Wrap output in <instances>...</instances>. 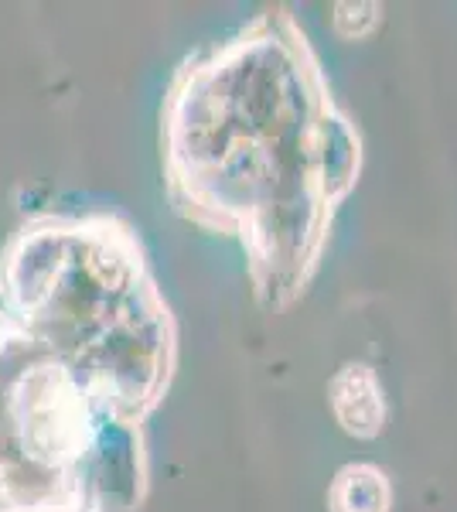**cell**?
<instances>
[{
	"label": "cell",
	"mask_w": 457,
	"mask_h": 512,
	"mask_svg": "<svg viewBox=\"0 0 457 512\" xmlns=\"http://www.w3.org/2000/svg\"><path fill=\"white\" fill-rule=\"evenodd\" d=\"M331 512H389V482L372 465H348L328 495Z\"/></svg>",
	"instance_id": "obj_2"
},
{
	"label": "cell",
	"mask_w": 457,
	"mask_h": 512,
	"mask_svg": "<svg viewBox=\"0 0 457 512\" xmlns=\"http://www.w3.org/2000/svg\"><path fill=\"white\" fill-rule=\"evenodd\" d=\"M331 410L352 437H376L386 420V400L376 373L362 362H348L331 379Z\"/></svg>",
	"instance_id": "obj_1"
},
{
	"label": "cell",
	"mask_w": 457,
	"mask_h": 512,
	"mask_svg": "<svg viewBox=\"0 0 457 512\" xmlns=\"http://www.w3.org/2000/svg\"><path fill=\"white\" fill-rule=\"evenodd\" d=\"M376 24H379L376 4H338L335 7V31L348 41L372 35Z\"/></svg>",
	"instance_id": "obj_3"
}]
</instances>
